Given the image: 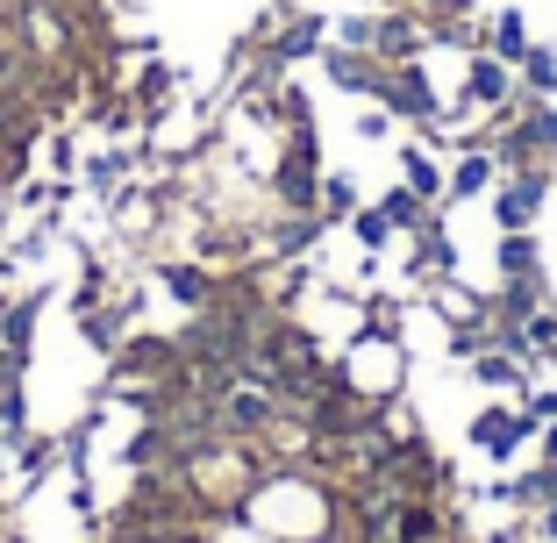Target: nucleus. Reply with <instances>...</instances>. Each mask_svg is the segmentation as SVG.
<instances>
[{
    "instance_id": "20",
    "label": "nucleus",
    "mask_w": 557,
    "mask_h": 543,
    "mask_svg": "<svg viewBox=\"0 0 557 543\" xmlns=\"http://www.w3.org/2000/svg\"><path fill=\"white\" fill-rule=\"evenodd\" d=\"M379 208H386V222H394V230L400 236H414V230H422V214L429 208H436V200H422V194H414V186H386V194H379Z\"/></svg>"
},
{
    "instance_id": "29",
    "label": "nucleus",
    "mask_w": 557,
    "mask_h": 543,
    "mask_svg": "<svg viewBox=\"0 0 557 543\" xmlns=\"http://www.w3.org/2000/svg\"><path fill=\"white\" fill-rule=\"evenodd\" d=\"M529 536H536V543H557V501H550V508H536V515H529Z\"/></svg>"
},
{
    "instance_id": "38",
    "label": "nucleus",
    "mask_w": 557,
    "mask_h": 543,
    "mask_svg": "<svg viewBox=\"0 0 557 543\" xmlns=\"http://www.w3.org/2000/svg\"><path fill=\"white\" fill-rule=\"evenodd\" d=\"M543 365H557V358H543Z\"/></svg>"
},
{
    "instance_id": "4",
    "label": "nucleus",
    "mask_w": 557,
    "mask_h": 543,
    "mask_svg": "<svg viewBox=\"0 0 557 543\" xmlns=\"http://www.w3.org/2000/svg\"><path fill=\"white\" fill-rule=\"evenodd\" d=\"M536 429H543V422H536L529 408H515V400H500V394H493L486 408L472 415V444L486 451V458H500V465H508L515 451H529V444H536Z\"/></svg>"
},
{
    "instance_id": "36",
    "label": "nucleus",
    "mask_w": 557,
    "mask_h": 543,
    "mask_svg": "<svg viewBox=\"0 0 557 543\" xmlns=\"http://www.w3.org/2000/svg\"><path fill=\"white\" fill-rule=\"evenodd\" d=\"M550 200H557V180H550Z\"/></svg>"
},
{
    "instance_id": "18",
    "label": "nucleus",
    "mask_w": 557,
    "mask_h": 543,
    "mask_svg": "<svg viewBox=\"0 0 557 543\" xmlns=\"http://www.w3.org/2000/svg\"><path fill=\"white\" fill-rule=\"evenodd\" d=\"M400 186H414L422 200H443V165L429 158V144H400Z\"/></svg>"
},
{
    "instance_id": "17",
    "label": "nucleus",
    "mask_w": 557,
    "mask_h": 543,
    "mask_svg": "<svg viewBox=\"0 0 557 543\" xmlns=\"http://www.w3.org/2000/svg\"><path fill=\"white\" fill-rule=\"evenodd\" d=\"M322 214H278V230H272V258L286 264V258H308L314 244H322Z\"/></svg>"
},
{
    "instance_id": "22",
    "label": "nucleus",
    "mask_w": 557,
    "mask_h": 543,
    "mask_svg": "<svg viewBox=\"0 0 557 543\" xmlns=\"http://www.w3.org/2000/svg\"><path fill=\"white\" fill-rule=\"evenodd\" d=\"M58 465H65V436H36L29 429V436H22V479L36 486V479L58 472Z\"/></svg>"
},
{
    "instance_id": "19",
    "label": "nucleus",
    "mask_w": 557,
    "mask_h": 543,
    "mask_svg": "<svg viewBox=\"0 0 557 543\" xmlns=\"http://www.w3.org/2000/svg\"><path fill=\"white\" fill-rule=\"evenodd\" d=\"M515 79H522L529 100H557V50L550 44H529V58L515 65Z\"/></svg>"
},
{
    "instance_id": "13",
    "label": "nucleus",
    "mask_w": 557,
    "mask_h": 543,
    "mask_svg": "<svg viewBox=\"0 0 557 543\" xmlns=\"http://www.w3.org/2000/svg\"><path fill=\"white\" fill-rule=\"evenodd\" d=\"M493 272H500V280H543L536 230H500V244H493Z\"/></svg>"
},
{
    "instance_id": "33",
    "label": "nucleus",
    "mask_w": 557,
    "mask_h": 543,
    "mask_svg": "<svg viewBox=\"0 0 557 543\" xmlns=\"http://www.w3.org/2000/svg\"><path fill=\"white\" fill-rule=\"evenodd\" d=\"M358 8H386V0H358Z\"/></svg>"
},
{
    "instance_id": "8",
    "label": "nucleus",
    "mask_w": 557,
    "mask_h": 543,
    "mask_svg": "<svg viewBox=\"0 0 557 543\" xmlns=\"http://www.w3.org/2000/svg\"><path fill=\"white\" fill-rule=\"evenodd\" d=\"M493 186H500L493 150H458V158L443 165V208H458V200H486Z\"/></svg>"
},
{
    "instance_id": "10",
    "label": "nucleus",
    "mask_w": 557,
    "mask_h": 543,
    "mask_svg": "<svg viewBox=\"0 0 557 543\" xmlns=\"http://www.w3.org/2000/svg\"><path fill=\"white\" fill-rule=\"evenodd\" d=\"M44 308H50V294H15V300H8V314H0V344L15 350L22 365L36 358V322H44Z\"/></svg>"
},
{
    "instance_id": "34",
    "label": "nucleus",
    "mask_w": 557,
    "mask_h": 543,
    "mask_svg": "<svg viewBox=\"0 0 557 543\" xmlns=\"http://www.w3.org/2000/svg\"><path fill=\"white\" fill-rule=\"evenodd\" d=\"M0 314H8V294H0Z\"/></svg>"
},
{
    "instance_id": "23",
    "label": "nucleus",
    "mask_w": 557,
    "mask_h": 543,
    "mask_svg": "<svg viewBox=\"0 0 557 543\" xmlns=\"http://www.w3.org/2000/svg\"><path fill=\"white\" fill-rule=\"evenodd\" d=\"M443 350L472 365L479 350H493V322H486V314H479V322H443Z\"/></svg>"
},
{
    "instance_id": "16",
    "label": "nucleus",
    "mask_w": 557,
    "mask_h": 543,
    "mask_svg": "<svg viewBox=\"0 0 557 543\" xmlns=\"http://www.w3.org/2000/svg\"><path fill=\"white\" fill-rule=\"evenodd\" d=\"M358 208H364V186H358V172L329 165V172H322V222L336 230V222H350Z\"/></svg>"
},
{
    "instance_id": "37",
    "label": "nucleus",
    "mask_w": 557,
    "mask_h": 543,
    "mask_svg": "<svg viewBox=\"0 0 557 543\" xmlns=\"http://www.w3.org/2000/svg\"><path fill=\"white\" fill-rule=\"evenodd\" d=\"M443 543H458V536H443Z\"/></svg>"
},
{
    "instance_id": "11",
    "label": "nucleus",
    "mask_w": 557,
    "mask_h": 543,
    "mask_svg": "<svg viewBox=\"0 0 557 543\" xmlns=\"http://www.w3.org/2000/svg\"><path fill=\"white\" fill-rule=\"evenodd\" d=\"M172 86H180V72L164 65V58H150V65L129 79V100H136V115H144V129H158V122H164V108H172Z\"/></svg>"
},
{
    "instance_id": "9",
    "label": "nucleus",
    "mask_w": 557,
    "mask_h": 543,
    "mask_svg": "<svg viewBox=\"0 0 557 543\" xmlns=\"http://www.w3.org/2000/svg\"><path fill=\"white\" fill-rule=\"evenodd\" d=\"M422 50H429V22L414 15V8H386V15H379L372 58H386V65H408V58H422Z\"/></svg>"
},
{
    "instance_id": "7",
    "label": "nucleus",
    "mask_w": 557,
    "mask_h": 543,
    "mask_svg": "<svg viewBox=\"0 0 557 543\" xmlns=\"http://www.w3.org/2000/svg\"><path fill=\"white\" fill-rule=\"evenodd\" d=\"M22 372L29 365L0 344V444L8 451H22V436H29V386H22Z\"/></svg>"
},
{
    "instance_id": "2",
    "label": "nucleus",
    "mask_w": 557,
    "mask_h": 543,
    "mask_svg": "<svg viewBox=\"0 0 557 543\" xmlns=\"http://www.w3.org/2000/svg\"><path fill=\"white\" fill-rule=\"evenodd\" d=\"M379 108L394 122H414V129H443V94L429 86L422 58H408V65H386V79H379Z\"/></svg>"
},
{
    "instance_id": "24",
    "label": "nucleus",
    "mask_w": 557,
    "mask_h": 543,
    "mask_svg": "<svg viewBox=\"0 0 557 543\" xmlns=\"http://www.w3.org/2000/svg\"><path fill=\"white\" fill-rule=\"evenodd\" d=\"M358 336H379V344H400V294H372L364 300Z\"/></svg>"
},
{
    "instance_id": "6",
    "label": "nucleus",
    "mask_w": 557,
    "mask_h": 543,
    "mask_svg": "<svg viewBox=\"0 0 557 543\" xmlns=\"http://www.w3.org/2000/svg\"><path fill=\"white\" fill-rule=\"evenodd\" d=\"M322 79L336 86V94L372 100V94H379V79H386V58H372V50H344V44H329V50H322Z\"/></svg>"
},
{
    "instance_id": "1",
    "label": "nucleus",
    "mask_w": 557,
    "mask_h": 543,
    "mask_svg": "<svg viewBox=\"0 0 557 543\" xmlns=\"http://www.w3.org/2000/svg\"><path fill=\"white\" fill-rule=\"evenodd\" d=\"M550 180H557V165H515V172H500V186L486 194L493 230H536L543 200H550Z\"/></svg>"
},
{
    "instance_id": "27",
    "label": "nucleus",
    "mask_w": 557,
    "mask_h": 543,
    "mask_svg": "<svg viewBox=\"0 0 557 543\" xmlns=\"http://www.w3.org/2000/svg\"><path fill=\"white\" fill-rule=\"evenodd\" d=\"M386 136H394V115H386V108L372 100V108L358 115V144H386Z\"/></svg>"
},
{
    "instance_id": "32",
    "label": "nucleus",
    "mask_w": 557,
    "mask_h": 543,
    "mask_svg": "<svg viewBox=\"0 0 557 543\" xmlns=\"http://www.w3.org/2000/svg\"><path fill=\"white\" fill-rule=\"evenodd\" d=\"M386 8H414V15H429V8H436V0H386Z\"/></svg>"
},
{
    "instance_id": "28",
    "label": "nucleus",
    "mask_w": 557,
    "mask_h": 543,
    "mask_svg": "<svg viewBox=\"0 0 557 543\" xmlns=\"http://www.w3.org/2000/svg\"><path fill=\"white\" fill-rule=\"evenodd\" d=\"M536 422H557V386H529V400H522Z\"/></svg>"
},
{
    "instance_id": "35",
    "label": "nucleus",
    "mask_w": 557,
    "mask_h": 543,
    "mask_svg": "<svg viewBox=\"0 0 557 543\" xmlns=\"http://www.w3.org/2000/svg\"><path fill=\"white\" fill-rule=\"evenodd\" d=\"M8 543H29V536H8Z\"/></svg>"
},
{
    "instance_id": "31",
    "label": "nucleus",
    "mask_w": 557,
    "mask_h": 543,
    "mask_svg": "<svg viewBox=\"0 0 557 543\" xmlns=\"http://www.w3.org/2000/svg\"><path fill=\"white\" fill-rule=\"evenodd\" d=\"M536 451H543V465H557V422L536 429Z\"/></svg>"
},
{
    "instance_id": "25",
    "label": "nucleus",
    "mask_w": 557,
    "mask_h": 543,
    "mask_svg": "<svg viewBox=\"0 0 557 543\" xmlns=\"http://www.w3.org/2000/svg\"><path fill=\"white\" fill-rule=\"evenodd\" d=\"M329 29H336L329 44H344V50H372L379 44V15H372V8H358V15H344V22H329Z\"/></svg>"
},
{
    "instance_id": "30",
    "label": "nucleus",
    "mask_w": 557,
    "mask_h": 543,
    "mask_svg": "<svg viewBox=\"0 0 557 543\" xmlns=\"http://www.w3.org/2000/svg\"><path fill=\"white\" fill-rule=\"evenodd\" d=\"M50 165H58V172L79 165V136H58V144H50Z\"/></svg>"
},
{
    "instance_id": "15",
    "label": "nucleus",
    "mask_w": 557,
    "mask_h": 543,
    "mask_svg": "<svg viewBox=\"0 0 557 543\" xmlns=\"http://www.w3.org/2000/svg\"><path fill=\"white\" fill-rule=\"evenodd\" d=\"M79 336L100 350V358H115L122 336H129V308H100V300H94V308H79Z\"/></svg>"
},
{
    "instance_id": "12",
    "label": "nucleus",
    "mask_w": 557,
    "mask_h": 543,
    "mask_svg": "<svg viewBox=\"0 0 557 543\" xmlns=\"http://www.w3.org/2000/svg\"><path fill=\"white\" fill-rule=\"evenodd\" d=\"M536 308H550V280H500V294L486 300L493 322H508V330H522Z\"/></svg>"
},
{
    "instance_id": "3",
    "label": "nucleus",
    "mask_w": 557,
    "mask_h": 543,
    "mask_svg": "<svg viewBox=\"0 0 557 543\" xmlns=\"http://www.w3.org/2000/svg\"><path fill=\"white\" fill-rule=\"evenodd\" d=\"M344 386H350L358 400H394V394H400V344L350 336V350H344Z\"/></svg>"
},
{
    "instance_id": "21",
    "label": "nucleus",
    "mask_w": 557,
    "mask_h": 543,
    "mask_svg": "<svg viewBox=\"0 0 557 543\" xmlns=\"http://www.w3.org/2000/svg\"><path fill=\"white\" fill-rule=\"evenodd\" d=\"M350 236H358V250H364V258H379V250H386V244H394V222H386V208H379V200H364V208L358 214H350Z\"/></svg>"
},
{
    "instance_id": "14",
    "label": "nucleus",
    "mask_w": 557,
    "mask_h": 543,
    "mask_svg": "<svg viewBox=\"0 0 557 543\" xmlns=\"http://www.w3.org/2000/svg\"><path fill=\"white\" fill-rule=\"evenodd\" d=\"M529 44H536V36H529V15L508 0V8H500V15L486 22V50L500 58V65H522V58H529Z\"/></svg>"
},
{
    "instance_id": "26",
    "label": "nucleus",
    "mask_w": 557,
    "mask_h": 543,
    "mask_svg": "<svg viewBox=\"0 0 557 543\" xmlns=\"http://www.w3.org/2000/svg\"><path fill=\"white\" fill-rule=\"evenodd\" d=\"M522 336H529V350H536V358H557V308H536L522 322Z\"/></svg>"
},
{
    "instance_id": "5",
    "label": "nucleus",
    "mask_w": 557,
    "mask_h": 543,
    "mask_svg": "<svg viewBox=\"0 0 557 543\" xmlns=\"http://www.w3.org/2000/svg\"><path fill=\"white\" fill-rule=\"evenodd\" d=\"M158 286L180 300L186 314H200V308H214V294H222V272H214V264H200V258H164L158 264Z\"/></svg>"
}]
</instances>
